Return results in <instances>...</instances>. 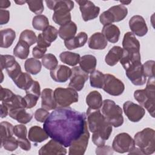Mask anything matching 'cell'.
Returning a JSON list of instances; mask_svg holds the SVG:
<instances>
[{"mask_svg":"<svg viewBox=\"0 0 155 155\" xmlns=\"http://www.w3.org/2000/svg\"><path fill=\"white\" fill-rule=\"evenodd\" d=\"M8 76L14 81L22 71L19 63L16 61L12 66L5 69Z\"/></svg>","mask_w":155,"mask_h":155,"instance_id":"bcb514c9","label":"cell"},{"mask_svg":"<svg viewBox=\"0 0 155 155\" xmlns=\"http://www.w3.org/2000/svg\"><path fill=\"white\" fill-rule=\"evenodd\" d=\"M129 27L131 33L139 37L145 36L148 32V27L144 18L140 15L132 16L129 21Z\"/></svg>","mask_w":155,"mask_h":155,"instance_id":"9a60e30c","label":"cell"},{"mask_svg":"<svg viewBox=\"0 0 155 155\" xmlns=\"http://www.w3.org/2000/svg\"><path fill=\"white\" fill-rule=\"evenodd\" d=\"M53 92L51 88H44L41 94V107L48 111L53 110L58 107Z\"/></svg>","mask_w":155,"mask_h":155,"instance_id":"d6986e66","label":"cell"},{"mask_svg":"<svg viewBox=\"0 0 155 155\" xmlns=\"http://www.w3.org/2000/svg\"><path fill=\"white\" fill-rule=\"evenodd\" d=\"M135 145L139 148L143 154L149 155L155 151V132L150 128H145L135 134Z\"/></svg>","mask_w":155,"mask_h":155,"instance_id":"8992f818","label":"cell"},{"mask_svg":"<svg viewBox=\"0 0 155 155\" xmlns=\"http://www.w3.org/2000/svg\"><path fill=\"white\" fill-rule=\"evenodd\" d=\"M108 42L102 33L96 32L93 34L88 41L89 48L93 50H104L107 46Z\"/></svg>","mask_w":155,"mask_h":155,"instance_id":"603a6c76","label":"cell"},{"mask_svg":"<svg viewBox=\"0 0 155 155\" xmlns=\"http://www.w3.org/2000/svg\"><path fill=\"white\" fill-rule=\"evenodd\" d=\"M25 93H30L34 94L39 97L41 92V87L39 83L36 81H33L31 85L25 90Z\"/></svg>","mask_w":155,"mask_h":155,"instance_id":"816d5d0a","label":"cell"},{"mask_svg":"<svg viewBox=\"0 0 155 155\" xmlns=\"http://www.w3.org/2000/svg\"><path fill=\"white\" fill-rule=\"evenodd\" d=\"M18 139L15 137L12 136L8 139L1 142V147H3L5 150L8 151H13L18 147Z\"/></svg>","mask_w":155,"mask_h":155,"instance_id":"7bdbcfd3","label":"cell"},{"mask_svg":"<svg viewBox=\"0 0 155 155\" xmlns=\"http://www.w3.org/2000/svg\"><path fill=\"white\" fill-rule=\"evenodd\" d=\"M87 126L93 133L92 141L97 147L105 145L106 140L112 133L113 126L105 119L99 110H87Z\"/></svg>","mask_w":155,"mask_h":155,"instance_id":"7a4b0ae2","label":"cell"},{"mask_svg":"<svg viewBox=\"0 0 155 155\" xmlns=\"http://www.w3.org/2000/svg\"><path fill=\"white\" fill-rule=\"evenodd\" d=\"M41 62L38 59L30 58L27 59L24 63L25 70L27 73L33 75L37 74L41 70Z\"/></svg>","mask_w":155,"mask_h":155,"instance_id":"d6a6232c","label":"cell"},{"mask_svg":"<svg viewBox=\"0 0 155 155\" xmlns=\"http://www.w3.org/2000/svg\"><path fill=\"white\" fill-rule=\"evenodd\" d=\"M71 69L64 65H59L54 69L50 70L51 79L57 82L63 83L67 81L71 77Z\"/></svg>","mask_w":155,"mask_h":155,"instance_id":"e0dca14e","label":"cell"},{"mask_svg":"<svg viewBox=\"0 0 155 155\" xmlns=\"http://www.w3.org/2000/svg\"><path fill=\"white\" fill-rule=\"evenodd\" d=\"M123 110L128 119L133 122L140 121L145 114V110L143 107L129 101L124 102Z\"/></svg>","mask_w":155,"mask_h":155,"instance_id":"8fae6325","label":"cell"},{"mask_svg":"<svg viewBox=\"0 0 155 155\" xmlns=\"http://www.w3.org/2000/svg\"><path fill=\"white\" fill-rule=\"evenodd\" d=\"M154 63L153 60H149L142 65L143 71L146 77H154Z\"/></svg>","mask_w":155,"mask_h":155,"instance_id":"7dc6e473","label":"cell"},{"mask_svg":"<svg viewBox=\"0 0 155 155\" xmlns=\"http://www.w3.org/2000/svg\"><path fill=\"white\" fill-rule=\"evenodd\" d=\"M102 33L107 41L111 43H116L119 41L120 31L117 26L111 24L104 25Z\"/></svg>","mask_w":155,"mask_h":155,"instance_id":"7402d4cb","label":"cell"},{"mask_svg":"<svg viewBox=\"0 0 155 155\" xmlns=\"http://www.w3.org/2000/svg\"><path fill=\"white\" fill-rule=\"evenodd\" d=\"M8 115L11 118L16 120L19 123L23 124L30 122L33 117L32 114L30 113H27L25 108H18L10 110Z\"/></svg>","mask_w":155,"mask_h":155,"instance_id":"4316f807","label":"cell"},{"mask_svg":"<svg viewBox=\"0 0 155 155\" xmlns=\"http://www.w3.org/2000/svg\"><path fill=\"white\" fill-rule=\"evenodd\" d=\"M16 59L13 56L9 54H1V69L2 71L4 69L12 66L15 62Z\"/></svg>","mask_w":155,"mask_h":155,"instance_id":"f6af8a7d","label":"cell"},{"mask_svg":"<svg viewBox=\"0 0 155 155\" xmlns=\"http://www.w3.org/2000/svg\"><path fill=\"white\" fill-rule=\"evenodd\" d=\"M13 128L14 127L12 124L6 121L2 122L0 124L1 142L13 136V134H14Z\"/></svg>","mask_w":155,"mask_h":155,"instance_id":"f35d334b","label":"cell"},{"mask_svg":"<svg viewBox=\"0 0 155 155\" xmlns=\"http://www.w3.org/2000/svg\"><path fill=\"white\" fill-rule=\"evenodd\" d=\"M86 124L85 113L69 107H57L44 122L43 128L51 139L69 147L84 133Z\"/></svg>","mask_w":155,"mask_h":155,"instance_id":"6da1fadb","label":"cell"},{"mask_svg":"<svg viewBox=\"0 0 155 155\" xmlns=\"http://www.w3.org/2000/svg\"><path fill=\"white\" fill-rule=\"evenodd\" d=\"M47 51V48H43L36 45L32 50V55L34 58L36 59H42V57L45 55V52Z\"/></svg>","mask_w":155,"mask_h":155,"instance_id":"db71d44e","label":"cell"},{"mask_svg":"<svg viewBox=\"0 0 155 155\" xmlns=\"http://www.w3.org/2000/svg\"><path fill=\"white\" fill-rule=\"evenodd\" d=\"M79 5V9L83 20L85 22L96 18L100 12V7L96 6L91 1H76Z\"/></svg>","mask_w":155,"mask_h":155,"instance_id":"7c38bea8","label":"cell"},{"mask_svg":"<svg viewBox=\"0 0 155 155\" xmlns=\"http://www.w3.org/2000/svg\"><path fill=\"white\" fill-rule=\"evenodd\" d=\"M123 49L128 51H140V42L130 31L125 33L122 41Z\"/></svg>","mask_w":155,"mask_h":155,"instance_id":"44dd1931","label":"cell"},{"mask_svg":"<svg viewBox=\"0 0 155 155\" xmlns=\"http://www.w3.org/2000/svg\"><path fill=\"white\" fill-rule=\"evenodd\" d=\"M68 87L76 91H81L84 88L85 82L88 79V73L84 71L79 66L74 67L72 69Z\"/></svg>","mask_w":155,"mask_h":155,"instance_id":"4fadbf2b","label":"cell"},{"mask_svg":"<svg viewBox=\"0 0 155 155\" xmlns=\"http://www.w3.org/2000/svg\"><path fill=\"white\" fill-rule=\"evenodd\" d=\"M79 64L82 70L87 73H91L95 70L97 59L93 55L85 54L81 57Z\"/></svg>","mask_w":155,"mask_h":155,"instance_id":"d4e9b609","label":"cell"},{"mask_svg":"<svg viewBox=\"0 0 155 155\" xmlns=\"http://www.w3.org/2000/svg\"><path fill=\"white\" fill-rule=\"evenodd\" d=\"M90 84L92 87L102 88L104 80V74L99 70H94L90 74Z\"/></svg>","mask_w":155,"mask_h":155,"instance_id":"8d00e7d4","label":"cell"},{"mask_svg":"<svg viewBox=\"0 0 155 155\" xmlns=\"http://www.w3.org/2000/svg\"><path fill=\"white\" fill-rule=\"evenodd\" d=\"M108 10L112 14L114 22H117L125 19L128 14L127 8L123 5H116L111 7Z\"/></svg>","mask_w":155,"mask_h":155,"instance_id":"1f68e13d","label":"cell"},{"mask_svg":"<svg viewBox=\"0 0 155 155\" xmlns=\"http://www.w3.org/2000/svg\"><path fill=\"white\" fill-rule=\"evenodd\" d=\"M37 38L38 37L33 31L25 30L21 32L19 40L25 42L30 47L37 42Z\"/></svg>","mask_w":155,"mask_h":155,"instance_id":"60d3db41","label":"cell"},{"mask_svg":"<svg viewBox=\"0 0 155 155\" xmlns=\"http://www.w3.org/2000/svg\"><path fill=\"white\" fill-rule=\"evenodd\" d=\"M135 147L134 139L127 133L117 134L113 139L112 148L113 151L119 153H129Z\"/></svg>","mask_w":155,"mask_h":155,"instance_id":"ba28073f","label":"cell"},{"mask_svg":"<svg viewBox=\"0 0 155 155\" xmlns=\"http://www.w3.org/2000/svg\"><path fill=\"white\" fill-rule=\"evenodd\" d=\"M124 50L119 46L113 47L105 57V61L110 66L115 65L121 59Z\"/></svg>","mask_w":155,"mask_h":155,"instance_id":"484cf974","label":"cell"},{"mask_svg":"<svg viewBox=\"0 0 155 155\" xmlns=\"http://www.w3.org/2000/svg\"><path fill=\"white\" fill-rule=\"evenodd\" d=\"M120 2L122 4V5H128L131 2V1H120Z\"/></svg>","mask_w":155,"mask_h":155,"instance_id":"e7e4bbea","label":"cell"},{"mask_svg":"<svg viewBox=\"0 0 155 155\" xmlns=\"http://www.w3.org/2000/svg\"><path fill=\"white\" fill-rule=\"evenodd\" d=\"M88 108L93 110H99L102 105V97L101 93L96 90L90 91L85 99Z\"/></svg>","mask_w":155,"mask_h":155,"instance_id":"83f0119b","label":"cell"},{"mask_svg":"<svg viewBox=\"0 0 155 155\" xmlns=\"http://www.w3.org/2000/svg\"><path fill=\"white\" fill-rule=\"evenodd\" d=\"M38 154L39 155L66 154L67 150L60 143L51 139L39 149Z\"/></svg>","mask_w":155,"mask_h":155,"instance_id":"2e32d148","label":"cell"},{"mask_svg":"<svg viewBox=\"0 0 155 155\" xmlns=\"http://www.w3.org/2000/svg\"><path fill=\"white\" fill-rule=\"evenodd\" d=\"M54 97L58 107H67L78 101L79 95L72 88H56L54 92Z\"/></svg>","mask_w":155,"mask_h":155,"instance_id":"52a82bcc","label":"cell"},{"mask_svg":"<svg viewBox=\"0 0 155 155\" xmlns=\"http://www.w3.org/2000/svg\"><path fill=\"white\" fill-rule=\"evenodd\" d=\"M88 36L85 32L81 31L74 37L64 40V45L68 50H74L83 47L87 41Z\"/></svg>","mask_w":155,"mask_h":155,"instance_id":"ffe728a7","label":"cell"},{"mask_svg":"<svg viewBox=\"0 0 155 155\" xmlns=\"http://www.w3.org/2000/svg\"><path fill=\"white\" fill-rule=\"evenodd\" d=\"M50 113L48 110L44 108H40L36 110L35 113V119L39 122H44L49 116Z\"/></svg>","mask_w":155,"mask_h":155,"instance_id":"c3c4849f","label":"cell"},{"mask_svg":"<svg viewBox=\"0 0 155 155\" xmlns=\"http://www.w3.org/2000/svg\"><path fill=\"white\" fill-rule=\"evenodd\" d=\"M37 45L43 48H47L51 45V44L47 42L42 36V33H40L38 36L37 38Z\"/></svg>","mask_w":155,"mask_h":155,"instance_id":"680465c9","label":"cell"},{"mask_svg":"<svg viewBox=\"0 0 155 155\" xmlns=\"http://www.w3.org/2000/svg\"><path fill=\"white\" fill-rule=\"evenodd\" d=\"M1 103L7 106L9 111L18 108H26L27 107V104L24 97L20 95L15 94L9 99Z\"/></svg>","mask_w":155,"mask_h":155,"instance_id":"4dcf8cb0","label":"cell"},{"mask_svg":"<svg viewBox=\"0 0 155 155\" xmlns=\"http://www.w3.org/2000/svg\"><path fill=\"white\" fill-rule=\"evenodd\" d=\"M113 153V148L108 145H102L97 147L96 149V154H112Z\"/></svg>","mask_w":155,"mask_h":155,"instance_id":"11a10c76","label":"cell"},{"mask_svg":"<svg viewBox=\"0 0 155 155\" xmlns=\"http://www.w3.org/2000/svg\"><path fill=\"white\" fill-rule=\"evenodd\" d=\"M11 2L8 0H1L0 1V8H7L10 6Z\"/></svg>","mask_w":155,"mask_h":155,"instance_id":"94428289","label":"cell"},{"mask_svg":"<svg viewBox=\"0 0 155 155\" xmlns=\"http://www.w3.org/2000/svg\"><path fill=\"white\" fill-rule=\"evenodd\" d=\"M129 154H143L141 150L138 147H134L131 151L128 153Z\"/></svg>","mask_w":155,"mask_h":155,"instance_id":"6125c7cd","label":"cell"},{"mask_svg":"<svg viewBox=\"0 0 155 155\" xmlns=\"http://www.w3.org/2000/svg\"><path fill=\"white\" fill-rule=\"evenodd\" d=\"M90 133L88 129L87 123L85 126L84 133L81 136L73 141L69 146L68 154L70 155H83L84 154L88 143Z\"/></svg>","mask_w":155,"mask_h":155,"instance_id":"30bf717a","label":"cell"},{"mask_svg":"<svg viewBox=\"0 0 155 155\" xmlns=\"http://www.w3.org/2000/svg\"><path fill=\"white\" fill-rule=\"evenodd\" d=\"M13 52L16 57L21 59H25L30 53V46L25 42L19 40L13 48Z\"/></svg>","mask_w":155,"mask_h":155,"instance_id":"836d02e7","label":"cell"},{"mask_svg":"<svg viewBox=\"0 0 155 155\" xmlns=\"http://www.w3.org/2000/svg\"><path fill=\"white\" fill-rule=\"evenodd\" d=\"M48 8L54 11L52 16L53 21L59 25H63L71 21L70 12L74 8V2L70 0L45 1Z\"/></svg>","mask_w":155,"mask_h":155,"instance_id":"3957f363","label":"cell"},{"mask_svg":"<svg viewBox=\"0 0 155 155\" xmlns=\"http://www.w3.org/2000/svg\"><path fill=\"white\" fill-rule=\"evenodd\" d=\"M102 89L111 96H119L125 90V85L120 79L111 74H104V80Z\"/></svg>","mask_w":155,"mask_h":155,"instance_id":"9c48e42d","label":"cell"},{"mask_svg":"<svg viewBox=\"0 0 155 155\" xmlns=\"http://www.w3.org/2000/svg\"><path fill=\"white\" fill-rule=\"evenodd\" d=\"M13 81L19 88L25 90L31 85L33 80L29 73L22 72Z\"/></svg>","mask_w":155,"mask_h":155,"instance_id":"d590c367","label":"cell"},{"mask_svg":"<svg viewBox=\"0 0 155 155\" xmlns=\"http://www.w3.org/2000/svg\"><path fill=\"white\" fill-rule=\"evenodd\" d=\"M24 97L26 102L27 109H30L35 107L36 105L37 102L39 99V97L30 93H27Z\"/></svg>","mask_w":155,"mask_h":155,"instance_id":"f5cc1de1","label":"cell"},{"mask_svg":"<svg viewBox=\"0 0 155 155\" xmlns=\"http://www.w3.org/2000/svg\"><path fill=\"white\" fill-rule=\"evenodd\" d=\"M102 114L105 120L114 127H119L124 123L122 110L111 99H105L101 107Z\"/></svg>","mask_w":155,"mask_h":155,"instance_id":"5b68a950","label":"cell"},{"mask_svg":"<svg viewBox=\"0 0 155 155\" xmlns=\"http://www.w3.org/2000/svg\"><path fill=\"white\" fill-rule=\"evenodd\" d=\"M119 61L124 70H126L131 66L141 63L140 51H128L124 50L123 54Z\"/></svg>","mask_w":155,"mask_h":155,"instance_id":"ac0fdd59","label":"cell"},{"mask_svg":"<svg viewBox=\"0 0 155 155\" xmlns=\"http://www.w3.org/2000/svg\"><path fill=\"white\" fill-rule=\"evenodd\" d=\"M30 10L39 15L44 11V7L42 1H27Z\"/></svg>","mask_w":155,"mask_h":155,"instance_id":"ee69618b","label":"cell"},{"mask_svg":"<svg viewBox=\"0 0 155 155\" xmlns=\"http://www.w3.org/2000/svg\"><path fill=\"white\" fill-rule=\"evenodd\" d=\"M13 133L18 139L27 138V130L24 125H16L13 128Z\"/></svg>","mask_w":155,"mask_h":155,"instance_id":"681fc988","label":"cell"},{"mask_svg":"<svg viewBox=\"0 0 155 155\" xmlns=\"http://www.w3.org/2000/svg\"><path fill=\"white\" fill-rule=\"evenodd\" d=\"M60 60L64 64L70 66L76 65L80 60L81 56L79 54L71 51H63L59 54Z\"/></svg>","mask_w":155,"mask_h":155,"instance_id":"e575fe53","label":"cell"},{"mask_svg":"<svg viewBox=\"0 0 155 155\" xmlns=\"http://www.w3.org/2000/svg\"><path fill=\"white\" fill-rule=\"evenodd\" d=\"M77 31V25L73 22L70 21L63 25L60 26L58 30V35L59 37L66 40L74 37Z\"/></svg>","mask_w":155,"mask_h":155,"instance_id":"f1b7e54d","label":"cell"},{"mask_svg":"<svg viewBox=\"0 0 155 155\" xmlns=\"http://www.w3.org/2000/svg\"><path fill=\"white\" fill-rule=\"evenodd\" d=\"M154 77L149 78L145 89L137 90L134 92V97L140 105L145 108L149 114L154 117L155 102Z\"/></svg>","mask_w":155,"mask_h":155,"instance_id":"277c9868","label":"cell"},{"mask_svg":"<svg viewBox=\"0 0 155 155\" xmlns=\"http://www.w3.org/2000/svg\"><path fill=\"white\" fill-rule=\"evenodd\" d=\"M42 64L46 69L52 70L58 66V61L54 54L47 53L42 57Z\"/></svg>","mask_w":155,"mask_h":155,"instance_id":"ab89813d","label":"cell"},{"mask_svg":"<svg viewBox=\"0 0 155 155\" xmlns=\"http://www.w3.org/2000/svg\"><path fill=\"white\" fill-rule=\"evenodd\" d=\"M42 35L44 39L47 42L51 44L57 39L58 35V30L54 27L49 25L42 31Z\"/></svg>","mask_w":155,"mask_h":155,"instance_id":"b9f144b4","label":"cell"},{"mask_svg":"<svg viewBox=\"0 0 155 155\" xmlns=\"http://www.w3.org/2000/svg\"><path fill=\"white\" fill-rule=\"evenodd\" d=\"M49 136L41 127L35 125L31 127L28 131V139L34 143H41L48 138Z\"/></svg>","mask_w":155,"mask_h":155,"instance_id":"cb8c5ba5","label":"cell"},{"mask_svg":"<svg viewBox=\"0 0 155 155\" xmlns=\"http://www.w3.org/2000/svg\"><path fill=\"white\" fill-rule=\"evenodd\" d=\"M10 19V12L7 10H0V24L3 25L8 23Z\"/></svg>","mask_w":155,"mask_h":155,"instance_id":"6f0895ef","label":"cell"},{"mask_svg":"<svg viewBox=\"0 0 155 155\" xmlns=\"http://www.w3.org/2000/svg\"><path fill=\"white\" fill-rule=\"evenodd\" d=\"M18 142V145L19 147L25 150V151H29L31 149V143L28 140L27 138L24 139H17Z\"/></svg>","mask_w":155,"mask_h":155,"instance_id":"9f6ffc18","label":"cell"},{"mask_svg":"<svg viewBox=\"0 0 155 155\" xmlns=\"http://www.w3.org/2000/svg\"><path fill=\"white\" fill-rule=\"evenodd\" d=\"M32 25L35 29L43 31L49 26V21L45 15H39L33 17Z\"/></svg>","mask_w":155,"mask_h":155,"instance_id":"74e56055","label":"cell"},{"mask_svg":"<svg viewBox=\"0 0 155 155\" xmlns=\"http://www.w3.org/2000/svg\"><path fill=\"white\" fill-rule=\"evenodd\" d=\"M125 73L128 79L135 85H143L146 82L147 77L144 74L141 63L130 67L125 70Z\"/></svg>","mask_w":155,"mask_h":155,"instance_id":"5bb4252c","label":"cell"},{"mask_svg":"<svg viewBox=\"0 0 155 155\" xmlns=\"http://www.w3.org/2000/svg\"><path fill=\"white\" fill-rule=\"evenodd\" d=\"M99 21L103 25L111 24L114 22V19L112 14L108 10L101 13L99 16Z\"/></svg>","mask_w":155,"mask_h":155,"instance_id":"f907efd6","label":"cell"},{"mask_svg":"<svg viewBox=\"0 0 155 155\" xmlns=\"http://www.w3.org/2000/svg\"><path fill=\"white\" fill-rule=\"evenodd\" d=\"M16 38V32L12 28H5L1 30V48L10 47Z\"/></svg>","mask_w":155,"mask_h":155,"instance_id":"f546056e","label":"cell"},{"mask_svg":"<svg viewBox=\"0 0 155 155\" xmlns=\"http://www.w3.org/2000/svg\"><path fill=\"white\" fill-rule=\"evenodd\" d=\"M0 108H1V118L5 117L8 114V112H9L8 108H7V106H5L2 103L0 105Z\"/></svg>","mask_w":155,"mask_h":155,"instance_id":"91938a15","label":"cell"},{"mask_svg":"<svg viewBox=\"0 0 155 155\" xmlns=\"http://www.w3.org/2000/svg\"><path fill=\"white\" fill-rule=\"evenodd\" d=\"M15 2L18 5H22L25 3H27V1H15Z\"/></svg>","mask_w":155,"mask_h":155,"instance_id":"be15d7a7","label":"cell"}]
</instances>
